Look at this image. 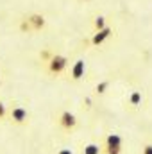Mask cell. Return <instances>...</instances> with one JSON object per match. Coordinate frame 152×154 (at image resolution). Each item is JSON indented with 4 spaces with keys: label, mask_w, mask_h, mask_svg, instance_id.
Returning a JSON list of instances; mask_svg holds the SVG:
<instances>
[{
    "label": "cell",
    "mask_w": 152,
    "mask_h": 154,
    "mask_svg": "<svg viewBox=\"0 0 152 154\" xmlns=\"http://www.w3.org/2000/svg\"><path fill=\"white\" fill-rule=\"evenodd\" d=\"M141 154H152V143H147L141 147Z\"/></svg>",
    "instance_id": "5bb4252c"
},
{
    "label": "cell",
    "mask_w": 152,
    "mask_h": 154,
    "mask_svg": "<svg viewBox=\"0 0 152 154\" xmlns=\"http://www.w3.org/2000/svg\"><path fill=\"white\" fill-rule=\"evenodd\" d=\"M68 63H70V61H68L66 56H63V54H52V57H50L45 65H47V72H48V75L57 77V75H63V74L66 72Z\"/></svg>",
    "instance_id": "6da1fadb"
},
{
    "label": "cell",
    "mask_w": 152,
    "mask_h": 154,
    "mask_svg": "<svg viewBox=\"0 0 152 154\" xmlns=\"http://www.w3.org/2000/svg\"><path fill=\"white\" fill-rule=\"evenodd\" d=\"M113 34V27H104V29H100V31H95V34L91 36V39H90V45L91 47H99V45H102L106 39L109 38Z\"/></svg>",
    "instance_id": "52a82bcc"
},
{
    "label": "cell",
    "mask_w": 152,
    "mask_h": 154,
    "mask_svg": "<svg viewBox=\"0 0 152 154\" xmlns=\"http://www.w3.org/2000/svg\"><path fill=\"white\" fill-rule=\"evenodd\" d=\"M84 74H86V63H84V59H77L74 63V66L70 68V72H68V79L72 82H79L84 77Z\"/></svg>",
    "instance_id": "5b68a950"
},
{
    "label": "cell",
    "mask_w": 152,
    "mask_h": 154,
    "mask_svg": "<svg viewBox=\"0 0 152 154\" xmlns=\"http://www.w3.org/2000/svg\"><path fill=\"white\" fill-rule=\"evenodd\" d=\"M0 84H2V81H0Z\"/></svg>",
    "instance_id": "e0dca14e"
},
{
    "label": "cell",
    "mask_w": 152,
    "mask_h": 154,
    "mask_svg": "<svg viewBox=\"0 0 152 154\" xmlns=\"http://www.w3.org/2000/svg\"><path fill=\"white\" fill-rule=\"evenodd\" d=\"M57 125L63 129V131H66V133H72V131H75L77 125H79V118H77L70 109H63L59 116H57Z\"/></svg>",
    "instance_id": "277c9868"
},
{
    "label": "cell",
    "mask_w": 152,
    "mask_h": 154,
    "mask_svg": "<svg viewBox=\"0 0 152 154\" xmlns=\"http://www.w3.org/2000/svg\"><path fill=\"white\" fill-rule=\"evenodd\" d=\"M7 118L14 125H27L29 120H31V113L27 111V108H23L20 104H14L13 108L7 109Z\"/></svg>",
    "instance_id": "3957f363"
},
{
    "label": "cell",
    "mask_w": 152,
    "mask_h": 154,
    "mask_svg": "<svg viewBox=\"0 0 152 154\" xmlns=\"http://www.w3.org/2000/svg\"><path fill=\"white\" fill-rule=\"evenodd\" d=\"M141 102H143V95H141V91H138V90H134V91H131L129 93V97H127V104L131 106V108H140L141 106Z\"/></svg>",
    "instance_id": "ba28073f"
},
{
    "label": "cell",
    "mask_w": 152,
    "mask_h": 154,
    "mask_svg": "<svg viewBox=\"0 0 152 154\" xmlns=\"http://www.w3.org/2000/svg\"><path fill=\"white\" fill-rule=\"evenodd\" d=\"M27 25L31 27V31H43L45 29V25H47V20H45V16L41 14V13H32V14H29L27 16Z\"/></svg>",
    "instance_id": "8992f818"
},
{
    "label": "cell",
    "mask_w": 152,
    "mask_h": 154,
    "mask_svg": "<svg viewBox=\"0 0 152 154\" xmlns=\"http://www.w3.org/2000/svg\"><path fill=\"white\" fill-rule=\"evenodd\" d=\"M109 84H111L109 79H108V81H100V82H97V86H95V93H97V95H104V93L108 91Z\"/></svg>",
    "instance_id": "30bf717a"
},
{
    "label": "cell",
    "mask_w": 152,
    "mask_h": 154,
    "mask_svg": "<svg viewBox=\"0 0 152 154\" xmlns=\"http://www.w3.org/2000/svg\"><path fill=\"white\" fill-rule=\"evenodd\" d=\"M52 54H54V52H50V50H43V52H39V57H41L43 63H47V61L52 57Z\"/></svg>",
    "instance_id": "7c38bea8"
},
{
    "label": "cell",
    "mask_w": 152,
    "mask_h": 154,
    "mask_svg": "<svg viewBox=\"0 0 152 154\" xmlns=\"http://www.w3.org/2000/svg\"><path fill=\"white\" fill-rule=\"evenodd\" d=\"M123 151V140L120 134H106L104 143L100 145V154H122Z\"/></svg>",
    "instance_id": "7a4b0ae2"
},
{
    "label": "cell",
    "mask_w": 152,
    "mask_h": 154,
    "mask_svg": "<svg viewBox=\"0 0 152 154\" xmlns=\"http://www.w3.org/2000/svg\"><path fill=\"white\" fill-rule=\"evenodd\" d=\"M82 154H100V145L99 143H88L82 147Z\"/></svg>",
    "instance_id": "8fae6325"
},
{
    "label": "cell",
    "mask_w": 152,
    "mask_h": 154,
    "mask_svg": "<svg viewBox=\"0 0 152 154\" xmlns=\"http://www.w3.org/2000/svg\"><path fill=\"white\" fill-rule=\"evenodd\" d=\"M104 27H108V18L106 16H97L95 20H93V29L95 31H100V29H104Z\"/></svg>",
    "instance_id": "9c48e42d"
},
{
    "label": "cell",
    "mask_w": 152,
    "mask_h": 154,
    "mask_svg": "<svg viewBox=\"0 0 152 154\" xmlns=\"http://www.w3.org/2000/svg\"><path fill=\"white\" fill-rule=\"evenodd\" d=\"M56 154H74V151L72 149H59Z\"/></svg>",
    "instance_id": "9a60e30c"
},
{
    "label": "cell",
    "mask_w": 152,
    "mask_h": 154,
    "mask_svg": "<svg viewBox=\"0 0 152 154\" xmlns=\"http://www.w3.org/2000/svg\"><path fill=\"white\" fill-rule=\"evenodd\" d=\"M7 118V106L0 100V120H5Z\"/></svg>",
    "instance_id": "4fadbf2b"
},
{
    "label": "cell",
    "mask_w": 152,
    "mask_h": 154,
    "mask_svg": "<svg viewBox=\"0 0 152 154\" xmlns=\"http://www.w3.org/2000/svg\"><path fill=\"white\" fill-rule=\"evenodd\" d=\"M82 2H91V0H82Z\"/></svg>",
    "instance_id": "2e32d148"
}]
</instances>
